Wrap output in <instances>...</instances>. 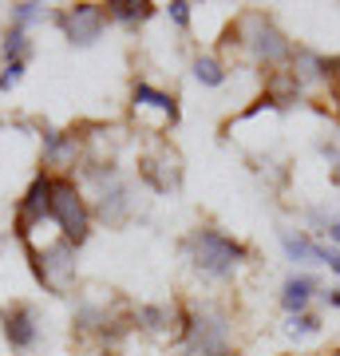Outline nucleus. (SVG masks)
Returning a JSON list of instances; mask_svg holds the SVG:
<instances>
[{
  "mask_svg": "<svg viewBox=\"0 0 340 356\" xmlns=\"http://www.w3.org/2000/svg\"><path fill=\"white\" fill-rule=\"evenodd\" d=\"M186 261L194 269H198L202 277H210V281H226L234 277L241 266H245V257H250V250L241 242H234L229 234H222V229L214 226H198L194 234L186 238Z\"/></svg>",
  "mask_w": 340,
  "mask_h": 356,
  "instance_id": "1",
  "label": "nucleus"
},
{
  "mask_svg": "<svg viewBox=\"0 0 340 356\" xmlns=\"http://www.w3.org/2000/svg\"><path fill=\"white\" fill-rule=\"evenodd\" d=\"M51 218L67 245H83L91 238V206L76 186V178L51 175Z\"/></svg>",
  "mask_w": 340,
  "mask_h": 356,
  "instance_id": "2",
  "label": "nucleus"
},
{
  "mask_svg": "<svg viewBox=\"0 0 340 356\" xmlns=\"http://www.w3.org/2000/svg\"><path fill=\"white\" fill-rule=\"evenodd\" d=\"M182 341L194 356H229V317L218 305H194L182 317Z\"/></svg>",
  "mask_w": 340,
  "mask_h": 356,
  "instance_id": "3",
  "label": "nucleus"
},
{
  "mask_svg": "<svg viewBox=\"0 0 340 356\" xmlns=\"http://www.w3.org/2000/svg\"><path fill=\"white\" fill-rule=\"evenodd\" d=\"M226 44H245L253 51V60H261V64H285V60H293V44L285 40V32L261 13H250L241 24L229 28Z\"/></svg>",
  "mask_w": 340,
  "mask_h": 356,
  "instance_id": "4",
  "label": "nucleus"
},
{
  "mask_svg": "<svg viewBox=\"0 0 340 356\" xmlns=\"http://www.w3.org/2000/svg\"><path fill=\"white\" fill-rule=\"evenodd\" d=\"M24 250H28V257H32L36 281L51 293V297L72 293V285H76V245H67L60 238L56 245H44V250H36L32 242H24Z\"/></svg>",
  "mask_w": 340,
  "mask_h": 356,
  "instance_id": "5",
  "label": "nucleus"
},
{
  "mask_svg": "<svg viewBox=\"0 0 340 356\" xmlns=\"http://www.w3.org/2000/svg\"><path fill=\"white\" fill-rule=\"evenodd\" d=\"M44 218H51V175H36V178H32V186H28L24 198H20V210H16L13 234L20 238V242H32L28 234H32V226L44 222Z\"/></svg>",
  "mask_w": 340,
  "mask_h": 356,
  "instance_id": "6",
  "label": "nucleus"
},
{
  "mask_svg": "<svg viewBox=\"0 0 340 356\" xmlns=\"http://www.w3.org/2000/svg\"><path fill=\"white\" fill-rule=\"evenodd\" d=\"M60 24H63V32H67V40H72L76 48H91V44L103 36V28H107V8H103V4H72V8L60 16Z\"/></svg>",
  "mask_w": 340,
  "mask_h": 356,
  "instance_id": "7",
  "label": "nucleus"
},
{
  "mask_svg": "<svg viewBox=\"0 0 340 356\" xmlns=\"http://www.w3.org/2000/svg\"><path fill=\"white\" fill-rule=\"evenodd\" d=\"M0 329H4V341L13 344V353H24L40 341V321L36 309L28 301H13V305L0 309Z\"/></svg>",
  "mask_w": 340,
  "mask_h": 356,
  "instance_id": "8",
  "label": "nucleus"
},
{
  "mask_svg": "<svg viewBox=\"0 0 340 356\" xmlns=\"http://www.w3.org/2000/svg\"><path fill=\"white\" fill-rule=\"evenodd\" d=\"M139 178L159 194H170L178 191V182H182V166H178V154L170 147H159V151L143 154L139 159Z\"/></svg>",
  "mask_w": 340,
  "mask_h": 356,
  "instance_id": "9",
  "label": "nucleus"
},
{
  "mask_svg": "<svg viewBox=\"0 0 340 356\" xmlns=\"http://www.w3.org/2000/svg\"><path fill=\"white\" fill-rule=\"evenodd\" d=\"M316 289H321L316 277H309V273H293V277L281 285V305H285V313H289V317L293 313H305Z\"/></svg>",
  "mask_w": 340,
  "mask_h": 356,
  "instance_id": "10",
  "label": "nucleus"
},
{
  "mask_svg": "<svg viewBox=\"0 0 340 356\" xmlns=\"http://www.w3.org/2000/svg\"><path fill=\"white\" fill-rule=\"evenodd\" d=\"M131 99H135V107H154V111H163L170 123H178V99L175 95H166V91L151 88V83H135V88H131Z\"/></svg>",
  "mask_w": 340,
  "mask_h": 356,
  "instance_id": "11",
  "label": "nucleus"
},
{
  "mask_svg": "<svg viewBox=\"0 0 340 356\" xmlns=\"http://www.w3.org/2000/svg\"><path fill=\"white\" fill-rule=\"evenodd\" d=\"M107 20H119V24H143L154 16V4L151 0H107Z\"/></svg>",
  "mask_w": 340,
  "mask_h": 356,
  "instance_id": "12",
  "label": "nucleus"
},
{
  "mask_svg": "<svg viewBox=\"0 0 340 356\" xmlns=\"http://www.w3.org/2000/svg\"><path fill=\"white\" fill-rule=\"evenodd\" d=\"M281 245H285L289 261H325V254H328V245H316L309 234H293V229L281 234Z\"/></svg>",
  "mask_w": 340,
  "mask_h": 356,
  "instance_id": "13",
  "label": "nucleus"
},
{
  "mask_svg": "<svg viewBox=\"0 0 340 356\" xmlns=\"http://www.w3.org/2000/svg\"><path fill=\"white\" fill-rule=\"evenodd\" d=\"M135 321H139V329L154 332V337H163V332L175 329V309H166V305H139Z\"/></svg>",
  "mask_w": 340,
  "mask_h": 356,
  "instance_id": "14",
  "label": "nucleus"
},
{
  "mask_svg": "<svg viewBox=\"0 0 340 356\" xmlns=\"http://www.w3.org/2000/svg\"><path fill=\"white\" fill-rule=\"evenodd\" d=\"M44 159L51 166L76 159V135H63V131H44Z\"/></svg>",
  "mask_w": 340,
  "mask_h": 356,
  "instance_id": "15",
  "label": "nucleus"
},
{
  "mask_svg": "<svg viewBox=\"0 0 340 356\" xmlns=\"http://www.w3.org/2000/svg\"><path fill=\"white\" fill-rule=\"evenodd\" d=\"M194 79L206 83V88H222V83H226V67H222L218 56H198V60H194Z\"/></svg>",
  "mask_w": 340,
  "mask_h": 356,
  "instance_id": "16",
  "label": "nucleus"
},
{
  "mask_svg": "<svg viewBox=\"0 0 340 356\" xmlns=\"http://www.w3.org/2000/svg\"><path fill=\"white\" fill-rule=\"evenodd\" d=\"M28 32H20V28H8V36H4V60L8 64H24L28 60Z\"/></svg>",
  "mask_w": 340,
  "mask_h": 356,
  "instance_id": "17",
  "label": "nucleus"
},
{
  "mask_svg": "<svg viewBox=\"0 0 340 356\" xmlns=\"http://www.w3.org/2000/svg\"><path fill=\"white\" fill-rule=\"evenodd\" d=\"M316 329H321V317H313V313H293L289 325H285L289 337H313Z\"/></svg>",
  "mask_w": 340,
  "mask_h": 356,
  "instance_id": "18",
  "label": "nucleus"
},
{
  "mask_svg": "<svg viewBox=\"0 0 340 356\" xmlns=\"http://www.w3.org/2000/svg\"><path fill=\"white\" fill-rule=\"evenodd\" d=\"M36 20H44V4H13V28L24 32V28L36 24Z\"/></svg>",
  "mask_w": 340,
  "mask_h": 356,
  "instance_id": "19",
  "label": "nucleus"
},
{
  "mask_svg": "<svg viewBox=\"0 0 340 356\" xmlns=\"http://www.w3.org/2000/svg\"><path fill=\"white\" fill-rule=\"evenodd\" d=\"M20 79H24V64H4V72H0V91H13Z\"/></svg>",
  "mask_w": 340,
  "mask_h": 356,
  "instance_id": "20",
  "label": "nucleus"
},
{
  "mask_svg": "<svg viewBox=\"0 0 340 356\" xmlns=\"http://www.w3.org/2000/svg\"><path fill=\"white\" fill-rule=\"evenodd\" d=\"M166 13H170V20H175L178 28H186V24H190V4H186V0H175V4H166Z\"/></svg>",
  "mask_w": 340,
  "mask_h": 356,
  "instance_id": "21",
  "label": "nucleus"
},
{
  "mask_svg": "<svg viewBox=\"0 0 340 356\" xmlns=\"http://www.w3.org/2000/svg\"><path fill=\"white\" fill-rule=\"evenodd\" d=\"M321 234H328V242L340 245V218H321Z\"/></svg>",
  "mask_w": 340,
  "mask_h": 356,
  "instance_id": "22",
  "label": "nucleus"
},
{
  "mask_svg": "<svg viewBox=\"0 0 340 356\" xmlns=\"http://www.w3.org/2000/svg\"><path fill=\"white\" fill-rule=\"evenodd\" d=\"M325 266H328V269H332V273L340 277V250H328V254H325Z\"/></svg>",
  "mask_w": 340,
  "mask_h": 356,
  "instance_id": "23",
  "label": "nucleus"
},
{
  "mask_svg": "<svg viewBox=\"0 0 340 356\" xmlns=\"http://www.w3.org/2000/svg\"><path fill=\"white\" fill-rule=\"evenodd\" d=\"M325 301H328L332 309H340V289H328V293H325Z\"/></svg>",
  "mask_w": 340,
  "mask_h": 356,
  "instance_id": "24",
  "label": "nucleus"
},
{
  "mask_svg": "<svg viewBox=\"0 0 340 356\" xmlns=\"http://www.w3.org/2000/svg\"><path fill=\"white\" fill-rule=\"evenodd\" d=\"M332 356H340V353H332Z\"/></svg>",
  "mask_w": 340,
  "mask_h": 356,
  "instance_id": "25",
  "label": "nucleus"
}]
</instances>
